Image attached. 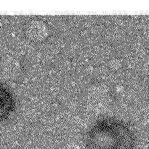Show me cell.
<instances>
[{"label":"cell","instance_id":"6da1fadb","mask_svg":"<svg viewBox=\"0 0 149 149\" xmlns=\"http://www.w3.org/2000/svg\"><path fill=\"white\" fill-rule=\"evenodd\" d=\"M88 149H134L135 136L126 124L113 120L95 124L87 136Z\"/></svg>","mask_w":149,"mask_h":149},{"label":"cell","instance_id":"7a4b0ae2","mask_svg":"<svg viewBox=\"0 0 149 149\" xmlns=\"http://www.w3.org/2000/svg\"><path fill=\"white\" fill-rule=\"evenodd\" d=\"M90 105H97L102 109H109L113 104V95L111 90L105 86L93 88L90 92Z\"/></svg>","mask_w":149,"mask_h":149},{"label":"cell","instance_id":"3957f363","mask_svg":"<svg viewBox=\"0 0 149 149\" xmlns=\"http://www.w3.org/2000/svg\"><path fill=\"white\" fill-rule=\"evenodd\" d=\"M15 108V101L11 91L0 83V121L9 118Z\"/></svg>","mask_w":149,"mask_h":149}]
</instances>
